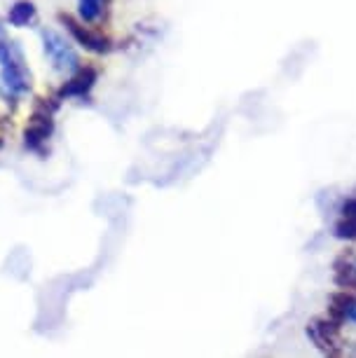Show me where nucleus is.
I'll use <instances>...</instances> for the list:
<instances>
[{
    "label": "nucleus",
    "mask_w": 356,
    "mask_h": 358,
    "mask_svg": "<svg viewBox=\"0 0 356 358\" xmlns=\"http://www.w3.org/2000/svg\"><path fill=\"white\" fill-rule=\"evenodd\" d=\"M338 328L340 326L335 321L317 319L307 326V337H312V342L317 344L321 351H326V354H335V347L340 344Z\"/></svg>",
    "instance_id": "3"
},
{
    "label": "nucleus",
    "mask_w": 356,
    "mask_h": 358,
    "mask_svg": "<svg viewBox=\"0 0 356 358\" xmlns=\"http://www.w3.org/2000/svg\"><path fill=\"white\" fill-rule=\"evenodd\" d=\"M333 316H338V321H349L356 326V295H349L347 290L333 297Z\"/></svg>",
    "instance_id": "7"
},
{
    "label": "nucleus",
    "mask_w": 356,
    "mask_h": 358,
    "mask_svg": "<svg viewBox=\"0 0 356 358\" xmlns=\"http://www.w3.org/2000/svg\"><path fill=\"white\" fill-rule=\"evenodd\" d=\"M38 22V10L31 0H17L8 12V24L17 26V29H26Z\"/></svg>",
    "instance_id": "5"
},
{
    "label": "nucleus",
    "mask_w": 356,
    "mask_h": 358,
    "mask_svg": "<svg viewBox=\"0 0 356 358\" xmlns=\"http://www.w3.org/2000/svg\"><path fill=\"white\" fill-rule=\"evenodd\" d=\"M40 45H43V54L50 64V69L59 73L64 78H71L73 73H78L80 66V54L73 47V43L66 36H62L55 29H43L40 31Z\"/></svg>",
    "instance_id": "2"
},
{
    "label": "nucleus",
    "mask_w": 356,
    "mask_h": 358,
    "mask_svg": "<svg viewBox=\"0 0 356 358\" xmlns=\"http://www.w3.org/2000/svg\"><path fill=\"white\" fill-rule=\"evenodd\" d=\"M66 24H69V29L73 31V36H78L80 40H83L87 50H92V52H106V50H108V45H106V38L94 36V33H90V31H83L80 26L73 24L71 19H66Z\"/></svg>",
    "instance_id": "9"
},
{
    "label": "nucleus",
    "mask_w": 356,
    "mask_h": 358,
    "mask_svg": "<svg viewBox=\"0 0 356 358\" xmlns=\"http://www.w3.org/2000/svg\"><path fill=\"white\" fill-rule=\"evenodd\" d=\"M352 260H354V265H356V258H352Z\"/></svg>",
    "instance_id": "10"
},
{
    "label": "nucleus",
    "mask_w": 356,
    "mask_h": 358,
    "mask_svg": "<svg viewBox=\"0 0 356 358\" xmlns=\"http://www.w3.org/2000/svg\"><path fill=\"white\" fill-rule=\"evenodd\" d=\"M106 12V0H78V17L85 24H97Z\"/></svg>",
    "instance_id": "8"
},
{
    "label": "nucleus",
    "mask_w": 356,
    "mask_h": 358,
    "mask_svg": "<svg viewBox=\"0 0 356 358\" xmlns=\"http://www.w3.org/2000/svg\"><path fill=\"white\" fill-rule=\"evenodd\" d=\"M33 76L22 45L10 38L8 26L0 22V99L19 103L31 94Z\"/></svg>",
    "instance_id": "1"
},
{
    "label": "nucleus",
    "mask_w": 356,
    "mask_h": 358,
    "mask_svg": "<svg viewBox=\"0 0 356 358\" xmlns=\"http://www.w3.org/2000/svg\"><path fill=\"white\" fill-rule=\"evenodd\" d=\"M335 236L356 239V197L347 199L340 208V218L335 222Z\"/></svg>",
    "instance_id": "4"
},
{
    "label": "nucleus",
    "mask_w": 356,
    "mask_h": 358,
    "mask_svg": "<svg viewBox=\"0 0 356 358\" xmlns=\"http://www.w3.org/2000/svg\"><path fill=\"white\" fill-rule=\"evenodd\" d=\"M94 80H97V71H83L80 69L78 73H73L69 78V83L64 87V96H85L87 92L94 87Z\"/></svg>",
    "instance_id": "6"
}]
</instances>
